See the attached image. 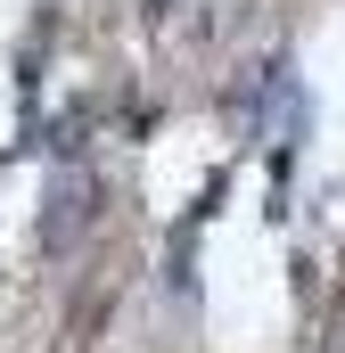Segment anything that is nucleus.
<instances>
[{
  "label": "nucleus",
  "instance_id": "nucleus-1",
  "mask_svg": "<svg viewBox=\"0 0 345 353\" xmlns=\"http://www.w3.org/2000/svg\"><path fill=\"white\" fill-rule=\"evenodd\" d=\"M90 230V181L66 173L58 189H50V222H41V247L50 255H75V239Z\"/></svg>",
  "mask_w": 345,
  "mask_h": 353
}]
</instances>
